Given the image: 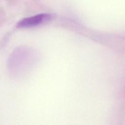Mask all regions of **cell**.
Listing matches in <instances>:
<instances>
[{"mask_svg":"<svg viewBox=\"0 0 125 125\" xmlns=\"http://www.w3.org/2000/svg\"><path fill=\"white\" fill-rule=\"evenodd\" d=\"M50 15L47 14H40L31 17H28L21 20L17 23L18 27H30L35 26L49 20Z\"/></svg>","mask_w":125,"mask_h":125,"instance_id":"1","label":"cell"}]
</instances>
